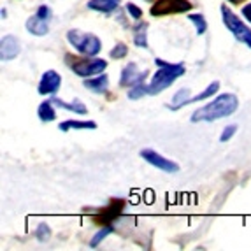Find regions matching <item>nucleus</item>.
<instances>
[{
    "mask_svg": "<svg viewBox=\"0 0 251 251\" xmlns=\"http://www.w3.org/2000/svg\"><path fill=\"white\" fill-rule=\"evenodd\" d=\"M237 107H239L237 97L232 95V93H222L216 99H213L209 104H205L202 107H199L197 111H193L190 120L193 123L216 122V120H223L226 116H232L237 111Z\"/></svg>",
    "mask_w": 251,
    "mask_h": 251,
    "instance_id": "nucleus-1",
    "label": "nucleus"
},
{
    "mask_svg": "<svg viewBox=\"0 0 251 251\" xmlns=\"http://www.w3.org/2000/svg\"><path fill=\"white\" fill-rule=\"evenodd\" d=\"M155 63L158 65V71L153 75L151 83L148 84V95H158L163 90H167L176 79L184 75L186 69L183 63H169L162 58H156Z\"/></svg>",
    "mask_w": 251,
    "mask_h": 251,
    "instance_id": "nucleus-2",
    "label": "nucleus"
},
{
    "mask_svg": "<svg viewBox=\"0 0 251 251\" xmlns=\"http://www.w3.org/2000/svg\"><path fill=\"white\" fill-rule=\"evenodd\" d=\"M67 65L72 69L75 75L79 77H92V75L102 74V72L107 69V62L102 58H95V56H90V58H75L72 54H67Z\"/></svg>",
    "mask_w": 251,
    "mask_h": 251,
    "instance_id": "nucleus-3",
    "label": "nucleus"
},
{
    "mask_svg": "<svg viewBox=\"0 0 251 251\" xmlns=\"http://www.w3.org/2000/svg\"><path fill=\"white\" fill-rule=\"evenodd\" d=\"M67 41L84 56H97L102 51L100 39L93 34H84L79 30H69Z\"/></svg>",
    "mask_w": 251,
    "mask_h": 251,
    "instance_id": "nucleus-4",
    "label": "nucleus"
},
{
    "mask_svg": "<svg viewBox=\"0 0 251 251\" xmlns=\"http://www.w3.org/2000/svg\"><path fill=\"white\" fill-rule=\"evenodd\" d=\"M222 18H223L225 26L228 28V32H230L239 42L246 44V48L251 50V28L250 26H248L243 20H239L237 14L232 13V9H228L226 5L222 7Z\"/></svg>",
    "mask_w": 251,
    "mask_h": 251,
    "instance_id": "nucleus-5",
    "label": "nucleus"
},
{
    "mask_svg": "<svg viewBox=\"0 0 251 251\" xmlns=\"http://www.w3.org/2000/svg\"><path fill=\"white\" fill-rule=\"evenodd\" d=\"M190 0H156L151 5V16H167V14H183L192 11Z\"/></svg>",
    "mask_w": 251,
    "mask_h": 251,
    "instance_id": "nucleus-6",
    "label": "nucleus"
},
{
    "mask_svg": "<svg viewBox=\"0 0 251 251\" xmlns=\"http://www.w3.org/2000/svg\"><path fill=\"white\" fill-rule=\"evenodd\" d=\"M141 158L150 163V165H153V167L160 169L162 172H167V174H174V172L179 171V165L176 162L162 156L155 150H143L141 151Z\"/></svg>",
    "mask_w": 251,
    "mask_h": 251,
    "instance_id": "nucleus-7",
    "label": "nucleus"
},
{
    "mask_svg": "<svg viewBox=\"0 0 251 251\" xmlns=\"http://www.w3.org/2000/svg\"><path fill=\"white\" fill-rule=\"evenodd\" d=\"M150 72L148 71H139V67L135 63H126L122 71V75H120V86L123 88H132L135 84L144 83Z\"/></svg>",
    "mask_w": 251,
    "mask_h": 251,
    "instance_id": "nucleus-8",
    "label": "nucleus"
},
{
    "mask_svg": "<svg viewBox=\"0 0 251 251\" xmlns=\"http://www.w3.org/2000/svg\"><path fill=\"white\" fill-rule=\"evenodd\" d=\"M60 86H62V75L56 71H46L41 77L37 92L41 95H54L60 90Z\"/></svg>",
    "mask_w": 251,
    "mask_h": 251,
    "instance_id": "nucleus-9",
    "label": "nucleus"
},
{
    "mask_svg": "<svg viewBox=\"0 0 251 251\" xmlns=\"http://www.w3.org/2000/svg\"><path fill=\"white\" fill-rule=\"evenodd\" d=\"M21 53V44L14 35H4L0 41V58L2 62H11Z\"/></svg>",
    "mask_w": 251,
    "mask_h": 251,
    "instance_id": "nucleus-10",
    "label": "nucleus"
},
{
    "mask_svg": "<svg viewBox=\"0 0 251 251\" xmlns=\"http://www.w3.org/2000/svg\"><path fill=\"white\" fill-rule=\"evenodd\" d=\"M26 30H28L32 35H37V37H44V35L50 32V21L42 20L39 14H34L26 20Z\"/></svg>",
    "mask_w": 251,
    "mask_h": 251,
    "instance_id": "nucleus-11",
    "label": "nucleus"
},
{
    "mask_svg": "<svg viewBox=\"0 0 251 251\" xmlns=\"http://www.w3.org/2000/svg\"><path fill=\"white\" fill-rule=\"evenodd\" d=\"M83 84L84 88L93 93H105L109 88V77L105 74H97L95 77H86Z\"/></svg>",
    "mask_w": 251,
    "mask_h": 251,
    "instance_id": "nucleus-12",
    "label": "nucleus"
},
{
    "mask_svg": "<svg viewBox=\"0 0 251 251\" xmlns=\"http://www.w3.org/2000/svg\"><path fill=\"white\" fill-rule=\"evenodd\" d=\"M51 100H53V104L56 105V107H62V109H65V111L81 114V116H86V114H88V107H86L79 99H74L72 102H65V100H62V99H56V97H54Z\"/></svg>",
    "mask_w": 251,
    "mask_h": 251,
    "instance_id": "nucleus-13",
    "label": "nucleus"
},
{
    "mask_svg": "<svg viewBox=\"0 0 251 251\" xmlns=\"http://www.w3.org/2000/svg\"><path fill=\"white\" fill-rule=\"evenodd\" d=\"M120 2H122V0H90L88 9L97 11V13L111 14L113 11H116V9L120 7Z\"/></svg>",
    "mask_w": 251,
    "mask_h": 251,
    "instance_id": "nucleus-14",
    "label": "nucleus"
},
{
    "mask_svg": "<svg viewBox=\"0 0 251 251\" xmlns=\"http://www.w3.org/2000/svg\"><path fill=\"white\" fill-rule=\"evenodd\" d=\"M58 128L62 132H69L71 128H77V130H93L97 128V123L92 120H67V122H62L58 125Z\"/></svg>",
    "mask_w": 251,
    "mask_h": 251,
    "instance_id": "nucleus-15",
    "label": "nucleus"
},
{
    "mask_svg": "<svg viewBox=\"0 0 251 251\" xmlns=\"http://www.w3.org/2000/svg\"><path fill=\"white\" fill-rule=\"evenodd\" d=\"M56 105L53 104V100H44L39 104L37 107V116L41 122L48 123V122H53L54 118H56V111H54Z\"/></svg>",
    "mask_w": 251,
    "mask_h": 251,
    "instance_id": "nucleus-16",
    "label": "nucleus"
},
{
    "mask_svg": "<svg viewBox=\"0 0 251 251\" xmlns=\"http://www.w3.org/2000/svg\"><path fill=\"white\" fill-rule=\"evenodd\" d=\"M134 44L137 48H148V23L139 21L137 25L134 26Z\"/></svg>",
    "mask_w": 251,
    "mask_h": 251,
    "instance_id": "nucleus-17",
    "label": "nucleus"
},
{
    "mask_svg": "<svg viewBox=\"0 0 251 251\" xmlns=\"http://www.w3.org/2000/svg\"><path fill=\"white\" fill-rule=\"evenodd\" d=\"M190 100H192V97H190V90L188 88H181L176 92V95L172 97V102L171 105H169V109H172V111H176V109H181L184 107L186 104H190Z\"/></svg>",
    "mask_w": 251,
    "mask_h": 251,
    "instance_id": "nucleus-18",
    "label": "nucleus"
},
{
    "mask_svg": "<svg viewBox=\"0 0 251 251\" xmlns=\"http://www.w3.org/2000/svg\"><path fill=\"white\" fill-rule=\"evenodd\" d=\"M122 202H123V201L113 202V204H111V207H109L107 211H104V214H100L99 218H95V222H99V223H107L109 220H114V218H116L118 214L122 213V207H123Z\"/></svg>",
    "mask_w": 251,
    "mask_h": 251,
    "instance_id": "nucleus-19",
    "label": "nucleus"
},
{
    "mask_svg": "<svg viewBox=\"0 0 251 251\" xmlns=\"http://www.w3.org/2000/svg\"><path fill=\"white\" fill-rule=\"evenodd\" d=\"M218 90H220V83H218V81H213V83H211L209 86L204 90V92H201L199 95L192 97V100H190V102H202V100H205V99H209V97L216 95Z\"/></svg>",
    "mask_w": 251,
    "mask_h": 251,
    "instance_id": "nucleus-20",
    "label": "nucleus"
},
{
    "mask_svg": "<svg viewBox=\"0 0 251 251\" xmlns=\"http://www.w3.org/2000/svg\"><path fill=\"white\" fill-rule=\"evenodd\" d=\"M113 230H114V226L113 225H105V226H102L100 230L97 232L95 235L92 237V241H90V248H97L99 244L104 241L105 237H107L109 234H113Z\"/></svg>",
    "mask_w": 251,
    "mask_h": 251,
    "instance_id": "nucleus-21",
    "label": "nucleus"
},
{
    "mask_svg": "<svg viewBox=\"0 0 251 251\" xmlns=\"http://www.w3.org/2000/svg\"><path fill=\"white\" fill-rule=\"evenodd\" d=\"M188 20L192 21L193 25H195V32H197V35H204L205 30H207V21H205V18L202 16V14H190Z\"/></svg>",
    "mask_w": 251,
    "mask_h": 251,
    "instance_id": "nucleus-22",
    "label": "nucleus"
},
{
    "mask_svg": "<svg viewBox=\"0 0 251 251\" xmlns=\"http://www.w3.org/2000/svg\"><path fill=\"white\" fill-rule=\"evenodd\" d=\"M128 99L130 100H137V99H141V97L148 95V84L141 83V84H135V86H132V88L128 90Z\"/></svg>",
    "mask_w": 251,
    "mask_h": 251,
    "instance_id": "nucleus-23",
    "label": "nucleus"
},
{
    "mask_svg": "<svg viewBox=\"0 0 251 251\" xmlns=\"http://www.w3.org/2000/svg\"><path fill=\"white\" fill-rule=\"evenodd\" d=\"M50 235H51V228H50V225L48 223H39L37 225V230H35V237L39 239V241H48L50 239Z\"/></svg>",
    "mask_w": 251,
    "mask_h": 251,
    "instance_id": "nucleus-24",
    "label": "nucleus"
},
{
    "mask_svg": "<svg viewBox=\"0 0 251 251\" xmlns=\"http://www.w3.org/2000/svg\"><path fill=\"white\" fill-rule=\"evenodd\" d=\"M126 54H128V48L123 44V42H120V44H116V46L111 50V58L118 60V58H125Z\"/></svg>",
    "mask_w": 251,
    "mask_h": 251,
    "instance_id": "nucleus-25",
    "label": "nucleus"
},
{
    "mask_svg": "<svg viewBox=\"0 0 251 251\" xmlns=\"http://www.w3.org/2000/svg\"><path fill=\"white\" fill-rule=\"evenodd\" d=\"M235 132H237V125H226L225 128H223V132H222V135H220V141L222 143H226V141H230L232 137L235 135Z\"/></svg>",
    "mask_w": 251,
    "mask_h": 251,
    "instance_id": "nucleus-26",
    "label": "nucleus"
},
{
    "mask_svg": "<svg viewBox=\"0 0 251 251\" xmlns=\"http://www.w3.org/2000/svg\"><path fill=\"white\" fill-rule=\"evenodd\" d=\"M126 13L134 18V20H141V18H143V9H139L137 5L132 4V2H128V4H126Z\"/></svg>",
    "mask_w": 251,
    "mask_h": 251,
    "instance_id": "nucleus-27",
    "label": "nucleus"
},
{
    "mask_svg": "<svg viewBox=\"0 0 251 251\" xmlns=\"http://www.w3.org/2000/svg\"><path fill=\"white\" fill-rule=\"evenodd\" d=\"M35 14H39L42 20H48V21H50V18H51V11H50V7H48V5H41Z\"/></svg>",
    "mask_w": 251,
    "mask_h": 251,
    "instance_id": "nucleus-28",
    "label": "nucleus"
},
{
    "mask_svg": "<svg viewBox=\"0 0 251 251\" xmlns=\"http://www.w3.org/2000/svg\"><path fill=\"white\" fill-rule=\"evenodd\" d=\"M241 14L246 18L248 23H251V4H246L243 9H241Z\"/></svg>",
    "mask_w": 251,
    "mask_h": 251,
    "instance_id": "nucleus-29",
    "label": "nucleus"
},
{
    "mask_svg": "<svg viewBox=\"0 0 251 251\" xmlns=\"http://www.w3.org/2000/svg\"><path fill=\"white\" fill-rule=\"evenodd\" d=\"M226 2H230L232 5H241L243 2H246V0H226Z\"/></svg>",
    "mask_w": 251,
    "mask_h": 251,
    "instance_id": "nucleus-30",
    "label": "nucleus"
},
{
    "mask_svg": "<svg viewBox=\"0 0 251 251\" xmlns=\"http://www.w3.org/2000/svg\"><path fill=\"white\" fill-rule=\"evenodd\" d=\"M146 2H153V0H146Z\"/></svg>",
    "mask_w": 251,
    "mask_h": 251,
    "instance_id": "nucleus-31",
    "label": "nucleus"
}]
</instances>
